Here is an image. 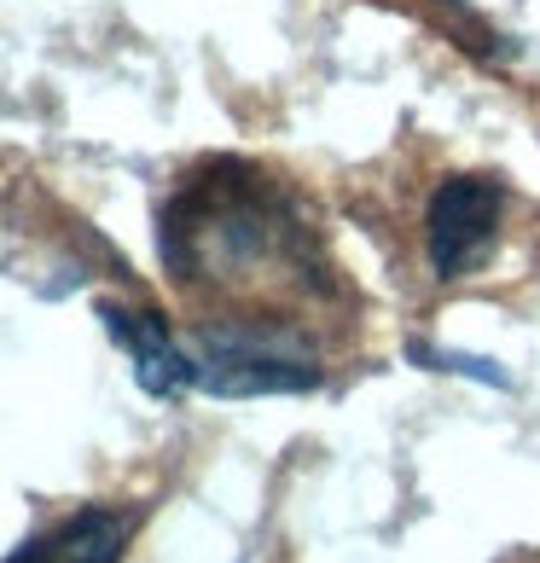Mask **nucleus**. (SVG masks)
Listing matches in <instances>:
<instances>
[{"mask_svg": "<svg viewBox=\"0 0 540 563\" xmlns=\"http://www.w3.org/2000/svg\"><path fill=\"white\" fill-rule=\"evenodd\" d=\"M239 180H210L203 192L180 198L163 216V256H169L186 279L192 274H262V267H285L302 285L308 274V221L267 186L262 175Z\"/></svg>", "mask_w": 540, "mask_h": 563, "instance_id": "obj_1", "label": "nucleus"}, {"mask_svg": "<svg viewBox=\"0 0 540 563\" xmlns=\"http://www.w3.org/2000/svg\"><path fill=\"white\" fill-rule=\"evenodd\" d=\"M320 361L290 325L279 320H221L198 331L192 349V389L251 401V395H308L320 389Z\"/></svg>", "mask_w": 540, "mask_h": 563, "instance_id": "obj_2", "label": "nucleus"}, {"mask_svg": "<svg viewBox=\"0 0 540 563\" xmlns=\"http://www.w3.org/2000/svg\"><path fill=\"white\" fill-rule=\"evenodd\" d=\"M500 216H506V192L488 175H448L430 192L425 210V250L436 279H465L476 262L500 239Z\"/></svg>", "mask_w": 540, "mask_h": 563, "instance_id": "obj_3", "label": "nucleus"}, {"mask_svg": "<svg viewBox=\"0 0 540 563\" xmlns=\"http://www.w3.org/2000/svg\"><path fill=\"white\" fill-rule=\"evenodd\" d=\"M99 320H106V331L129 349L134 361V384L145 395H157V401H175V395L192 389V354H186L169 325H163V314H140V308H117L106 302L99 308Z\"/></svg>", "mask_w": 540, "mask_h": 563, "instance_id": "obj_4", "label": "nucleus"}, {"mask_svg": "<svg viewBox=\"0 0 540 563\" xmlns=\"http://www.w3.org/2000/svg\"><path fill=\"white\" fill-rule=\"evenodd\" d=\"M134 511H81L70 517V523H58L53 534L30 540V547H18L7 563H117L122 552H129L134 540Z\"/></svg>", "mask_w": 540, "mask_h": 563, "instance_id": "obj_5", "label": "nucleus"}, {"mask_svg": "<svg viewBox=\"0 0 540 563\" xmlns=\"http://www.w3.org/2000/svg\"><path fill=\"white\" fill-rule=\"evenodd\" d=\"M419 366L430 372H460V378H476V384H494V389H511V372H500L494 361H471V354H453V349H430V343H412L407 349Z\"/></svg>", "mask_w": 540, "mask_h": 563, "instance_id": "obj_6", "label": "nucleus"}, {"mask_svg": "<svg viewBox=\"0 0 540 563\" xmlns=\"http://www.w3.org/2000/svg\"><path fill=\"white\" fill-rule=\"evenodd\" d=\"M448 7H465V0H448Z\"/></svg>", "mask_w": 540, "mask_h": 563, "instance_id": "obj_7", "label": "nucleus"}]
</instances>
